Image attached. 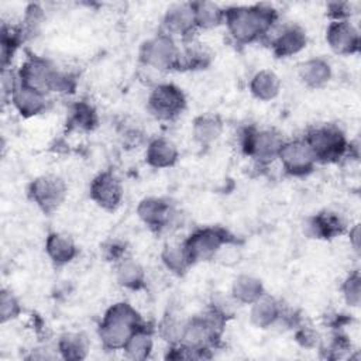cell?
Segmentation results:
<instances>
[{"mask_svg": "<svg viewBox=\"0 0 361 361\" xmlns=\"http://www.w3.org/2000/svg\"><path fill=\"white\" fill-rule=\"evenodd\" d=\"M307 44L306 31L299 25L283 27L271 41V48L275 56L289 58L299 54Z\"/></svg>", "mask_w": 361, "mask_h": 361, "instance_id": "15", "label": "cell"}, {"mask_svg": "<svg viewBox=\"0 0 361 361\" xmlns=\"http://www.w3.org/2000/svg\"><path fill=\"white\" fill-rule=\"evenodd\" d=\"M295 338L305 348H317L322 343L319 331L310 326H300L295 333Z\"/></svg>", "mask_w": 361, "mask_h": 361, "instance_id": "37", "label": "cell"}, {"mask_svg": "<svg viewBox=\"0 0 361 361\" xmlns=\"http://www.w3.org/2000/svg\"><path fill=\"white\" fill-rule=\"evenodd\" d=\"M195 14L190 3L172 4L164 14L162 32L171 37H179L182 39L193 37L196 31Z\"/></svg>", "mask_w": 361, "mask_h": 361, "instance_id": "13", "label": "cell"}, {"mask_svg": "<svg viewBox=\"0 0 361 361\" xmlns=\"http://www.w3.org/2000/svg\"><path fill=\"white\" fill-rule=\"evenodd\" d=\"M164 265L176 275H183L192 267L182 244H166L161 252Z\"/></svg>", "mask_w": 361, "mask_h": 361, "instance_id": "31", "label": "cell"}, {"mask_svg": "<svg viewBox=\"0 0 361 361\" xmlns=\"http://www.w3.org/2000/svg\"><path fill=\"white\" fill-rule=\"evenodd\" d=\"M282 314L283 309L281 303L267 293H264L259 299L251 303L250 319L251 323L258 329L274 327L276 323H279Z\"/></svg>", "mask_w": 361, "mask_h": 361, "instance_id": "20", "label": "cell"}, {"mask_svg": "<svg viewBox=\"0 0 361 361\" xmlns=\"http://www.w3.org/2000/svg\"><path fill=\"white\" fill-rule=\"evenodd\" d=\"M223 133V120L217 114H200L192 123V135L200 145H209L220 138Z\"/></svg>", "mask_w": 361, "mask_h": 361, "instance_id": "25", "label": "cell"}, {"mask_svg": "<svg viewBox=\"0 0 361 361\" xmlns=\"http://www.w3.org/2000/svg\"><path fill=\"white\" fill-rule=\"evenodd\" d=\"M59 357L68 361L83 360L89 351V340L83 333H65L56 343Z\"/></svg>", "mask_w": 361, "mask_h": 361, "instance_id": "27", "label": "cell"}, {"mask_svg": "<svg viewBox=\"0 0 361 361\" xmlns=\"http://www.w3.org/2000/svg\"><path fill=\"white\" fill-rule=\"evenodd\" d=\"M327 14L331 17V21H334V20H348L350 16L353 14V4L347 3V1L329 3Z\"/></svg>", "mask_w": 361, "mask_h": 361, "instance_id": "39", "label": "cell"}, {"mask_svg": "<svg viewBox=\"0 0 361 361\" xmlns=\"http://www.w3.org/2000/svg\"><path fill=\"white\" fill-rule=\"evenodd\" d=\"M303 138L317 162H337L348 152V141L344 133L333 124L314 127Z\"/></svg>", "mask_w": 361, "mask_h": 361, "instance_id": "5", "label": "cell"}, {"mask_svg": "<svg viewBox=\"0 0 361 361\" xmlns=\"http://www.w3.org/2000/svg\"><path fill=\"white\" fill-rule=\"evenodd\" d=\"M331 66L323 58H310L302 62L298 68L300 80L312 89L323 87L331 79Z\"/></svg>", "mask_w": 361, "mask_h": 361, "instance_id": "22", "label": "cell"}, {"mask_svg": "<svg viewBox=\"0 0 361 361\" xmlns=\"http://www.w3.org/2000/svg\"><path fill=\"white\" fill-rule=\"evenodd\" d=\"M21 305L17 296L7 288H3L0 292V320L1 323L11 322L17 319L21 313Z\"/></svg>", "mask_w": 361, "mask_h": 361, "instance_id": "33", "label": "cell"}, {"mask_svg": "<svg viewBox=\"0 0 361 361\" xmlns=\"http://www.w3.org/2000/svg\"><path fill=\"white\" fill-rule=\"evenodd\" d=\"M147 106L155 118L172 121L183 113L186 97L182 89L173 83H157L148 96Z\"/></svg>", "mask_w": 361, "mask_h": 361, "instance_id": "8", "label": "cell"}, {"mask_svg": "<svg viewBox=\"0 0 361 361\" xmlns=\"http://www.w3.org/2000/svg\"><path fill=\"white\" fill-rule=\"evenodd\" d=\"M142 324L141 314L135 307L128 302H117L106 310L97 334L106 350H123L130 336Z\"/></svg>", "mask_w": 361, "mask_h": 361, "instance_id": "3", "label": "cell"}, {"mask_svg": "<svg viewBox=\"0 0 361 361\" xmlns=\"http://www.w3.org/2000/svg\"><path fill=\"white\" fill-rule=\"evenodd\" d=\"M45 252L54 265L62 267L72 262L79 250L69 235L54 231L49 233L45 240Z\"/></svg>", "mask_w": 361, "mask_h": 361, "instance_id": "21", "label": "cell"}, {"mask_svg": "<svg viewBox=\"0 0 361 361\" xmlns=\"http://www.w3.org/2000/svg\"><path fill=\"white\" fill-rule=\"evenodd\" d=\"M344 230V221L337 213L320 212L306 220L305 231L313 238L330 240L341 234Z\"/></svg>", "mask_w": 361, "mask_h": 361, "instance_id": "17", "label": "cell"}, {"mask_svg": "<svg viewBox=\"0 0 361 361\" xmlns=\"http://www.w3.org/2000/svg\"><path fill=\"white\" fill-rule=\"evenodd\" d=\"M10 103L20 113V116L30 118L44 113L47 109L48 100H47V94L20 83V86L13 93Z\"/></svg>", "mask_w": 361, "mask_h": 361, "instance_id": "18", "label": "cell"}, {"mask_svg": "<svg viewBox=\"0 0 361 361\" xmlns=\"http://www.w3.org/2000/svg\"><path fill=\"white\" fill-rule=\"evenodd\" d=\"M212 52L204 44L193 37L183 39V48L179 54L176 71H199L206 69L212 62Z\"/></svg>", "mask_w": 361, "mask_h": 361, "instance_id": "19", "label": "cell"}, {"mask_svg": "<svg viewBox=\"0 0 361 361\" xmlns=\"http://www.w3.org/2000/svg\"><path fill=\"white\" fill-rule=\"evenodd\" d=\"M69 123L73 128L78 130H93L97 126V114L96 110L85 102H79L72 107Z\"/></svg>", "mask_w": 361, "mask_h": 361, "instance_id": "32", "label": "cell"}, {"mask_svg": "<svg viewBox=\"0 0 361 361\" xmlns=\"http://www.w3.org/2000/svg\"><path fill=\"white\" fill-rule=\"evenodd\" d=\"M283 141L281 133L274 128L250 127L243 133L241 148L245 155L261 165H267L278 158Z\"/></svg>", "mask_w": 361, "mask_h": 361, "instance_id": "7", "label": "cell"}, {"mask_svg": "<svg viewBox=\"0 0 361 361\" xmlns=\"http://www.w3.org/2000/svg\"><path fill=\"white\" fill-rule=\"evenodd\" d=\"M179 54L180 48L176 45L175 38L161 31L142 42L140 62L144 68L157 72L176 71Z\"/></svg>", "mask_w": 361, "mask_h": 361, "instance_id": "4", "label": "cell"}, {"mask_svg": "<svg viewBox=\"0 0 361 361\" xmlns=\"http://www.w3.org/2000/svg\"><path fill=\"white\" fill-rule=\"evenodd\" d=\"M326 41L337 55H351L360 51V32L350 20H334L326 30Z\"/></svg>", "mask_w": 361, "mask_h": 361, "instance_id": "12", "label": "cell"}, {"mask_svg": "<svg viewBox=\"0 0 361 361\" xmlns=\"http://www.w3.org/2000/svg\"><path fill=\"white\" fill-rule=\"evenodd\" d=\"M44 20V10L38 4H30L25 10V18H24V34L35 31Z\"/></svg>", "mask_w": 361, "mask_h": 361, "instance_id": "38", "label": "cell"}, {"mask_svg": "<svg viewBox=\"0 0 361 361\" xmlns=\"http://www.w3.org/2000/svg\"><path fill=\"white\" fill-rule=\"evenodd\" d=\"M250 92L257 100L271 102L281 92V79L274 71L261 69L251 78Z\"/></svg>", "mask_w": 361, "mask_h": 361, "instance_id": "24", "label": "cell"}, {"mask_svg": "<svg viewBox=\"0 0 361 361\" xmlns=\"http://www.w3.org/2000/svg\"><path fill=\"white\" fill-rule=\"evenodd\" d=\"M137 214L145 226L155 231L169 228L175 219L173 207L162 197H144L137 206Z\"/></svg>", "mask_w": 361, "mask_h": 361, "instance_id": "14", "label": "cell"}, {"mask_svg": "<svg viewBox=\"0 0 361 361\" xmlns=\"http://www.w3.org/2000/svg\"><path fill=\"white\" fill-rule=\"evenodd\" d=\"M319 347L322 348V351L326 353V358L336 360V358H341L351 348V344L347 340V337L341 334H336L327 343H323L322 340Z\"/></svg>", "mask_w": 361, "mask_h": 361, "instance_id": "35", "label": "cell"}, {"mask_svg": "<svg viewBox=\"0 0 361 361\" xmlns=\"http://www.w3.org/2000/svg\"><path fill=\"white\" fill-rule=\"evenodd\" d=\"M264 293H265V289L261 279L252 275L241 274L233 281L230 295L237 303L251 305L257 299H259Z\"/></svg>", "mask_w": 361, "mask_h": 361, "instance_id": "26", "label": "cell"}, {"mask_svg": "<svg viewBox=\"0 0 361 361\" xmlns=\"http://www.w3.org/2000/svg\"><path fill=\"white\" fill-rule=\"evenodd\" d=\"M341 293L345 303L351 307H358L361 302V278L358 271L351 272L341 285Z\"/></svg>", "mask_w": 361, "mask_h": 361, "instance_id": "34", "label": "cell"}, {"mask_svg": "<svg viewBox=\"0 0 361 361\" xmlns=\"http://www.w3.org/2000/svg\"><path fill=\"white\" fill-rule=\"evenodd\" d=\"M278 159L281 161L283 171L290 176L309 175L317 164L305 138L285 140L278 152Z\"/></svg>", "mask_w": 361, "mask_h": 361, "instance_id": "10", "label": "cell"}, {"mask_svg": "<svg viewBox=\"0 0 361 361\" xmlns=\"http://www.w3.org/2000/svg\"><path fill=\"white\" fill-rule=\"evenodd\" d=\"M1 39H0V61H1V69L10 68V62L13 59L14 52L23 42L25 34L23 27H16L11 24H3L1 25Z\"/></svg>", "mask_w": 361, "mask_h": 361, "instance_id": "30", "label": "cell"}, {"mask_svg": "<svg viewBox=\"0 0 361 361\" xmlns=\"http://www.w3.org/2000/svg\"><path fill=\"white\" fill-rule=\"evenodd\" d=\"M20 86V79L17 72L11 71V68H3L1 69V97L3 102H10L13 93Z\"/></svg>", "mask_w": 361, "mask_h": 361, "instance_id": "36", "label": "cell"}, {"mask_svg": "<svg viewBox=\"0 0 361 361\" xmlns=\"http://www.w3.org/2000/svg\"><path fill=\"white\" fill-rule=\"evenodd\" d=\"M103 255L107 258V261H113L117 262L120 261L123 257H126V245L121 241L117 240H111L109 243H106L102 248Z\"/></svg>", "mask_w": 361, "mask_h": 361, "instance_id": "40", "label": "cell"}, {"mask_svg": "<svg viewBox=\"0 0 361 361\" xmlns=\"http://www.w3.org/2000/svg\"><path fill=\"white\" fill-rule=\"evenodd\" d=\"M68 193L65 180L56 175H41L32 179L27 188V195L44 213L51 214L63 203Z\"/></svg>", "mask_w": 361, "mask_h": 361, "instance_id": "9", "label": "cell"}, {"mask_svg": "<svg viewBox=\"0 0 361 361\" xmlns=\"http://www.w3.org/2000/svg\"><path fill=\"white\" fill-rule=\"evenodd\" d=\"M17 75L21 85L44 94L71 93L75 89V79L69 73L61 72L52 62L37 55L27 56Z\"/></svg>", "mask_w": 361, "mask_h": 361, "instance_id": "2", "label": "cell"}, {"mask_svg": "<svg viewBox=\"0 0 361 361\" xmlns=\"http://www.w3.org/2000/svg\"><path fill=\"white\" fill-rule=\"evenodd\" d=\"M197 30H212L224 23V8L213 1H192Z\"/></svg>", "mask_w": 361, "mask_h": 361, "instance_id": "28", "label": "cell"}, {"mask_svg": "<svg viewBox=\"0 0 361 361\" xmlns=\"http://www.w3.org/2000/svg\"><path fill=\"white\" fill-rule=\"evenodd\" d=\"M154 347V338L149 329L142 324L127 340L123 347L126 355L131 360H147L151 355Z\"/></svg>", "mask_w": 361, "mask_h": 361, "instance_id": "29", "label": "cell"}, {"mask_svg": "<svg viewBox=\"0 0 361 361\" xmlns=\"http://www.w3.org/2000/svg\"><path fill=\"white\" fill-rule=\"evenodd\" d=\"M90 199L102 209L111 212L116 210L124 195L121 180L113 172H100L93 178L89 186Z\"/></svg>", "mask_w": 361, "mask_h": 361, "instance_id": "11", "label": "cell"}, {"mask_svg": "<svg viewBox=\"0 0 361 361\" xmlns=\"http://www.w3.org/2000/svg\"><path fill=\"white\" fill-rule=\"evenodd\" d=\"M116 279L120 286L138 290L145 286V271L138 261L126 255L116 262Z\"/></svg>", "mask_w": 361, "mask_h": 361, "instance_id": "23", "label": "cell"}, {"mask_svg": "<svg viewBox=\"0 0 361 361\" xmlns=\"http://www.w3.org/2000/svg\"><path fill=\"white\" fill-rule=\"evenodd\" d=\"M231 240L234 238L221 227H202L190 233L182 245L190 264L193 265L214 259L219 250Z\"/></svg>", "mask_w": 361, "mask_h": 361, "instance_id": "6", "label": "cell"}, {"mask_svg": "<svg viewBox=\"0 0 361 361\" xmlns=\"http://www.w3.org/2000/svg\"><path fill=\"white\" fill-rule=\"evenodd\" d=\"M179 159V149L173 141L158 137L148 142L145 149V161L151 168L166 169L173 166Z\"/></svg>", "mask_w": 361, "mask_h": 361, "instance_id": "16", "label": "cell"}, {"mask_svg": "<svg viewBox=\"0 0 361 361\" xmlns=\"http://www.w3.org/2000/svg\"><path fill=\"white\" fill-rule=\"evenodd\" d=\"M278 18L269 4L233 6L224 8V23L230 37L240 45H248L265 38Z\"/></svg>", "mask_w": 361, "mask_h": 361, "instance_id": "1", "label": "cell"}, {"mask_svg": "<svg viewBox=\"0 0 361 361\" xmlns=\"http://www.w3.org/2000/svg\"><path fill=\"white\" fill-rule=\"evenodd\" d=\"M350 243L354 248V251L360 252V224H354L350 230Z\"/></svg>", "mask_w": 361, "mask_h": 361, "instance_id": "41", "label": "cell"}]
</instances>
